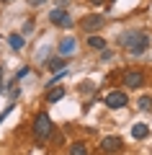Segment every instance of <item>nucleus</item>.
Here are the masks:
<instances>
[{"label": "nucleus", "mask_w": 152, "mask_h": 155, "mask_svg": "<svg viewBox=\"0 0 152 155\" xmlns=\"http://www.w3.org/2000/svg\"><path fill=\"white\" fill-rule=\"evenodd\" d=\"M119 44L126 47L131 57H137V54H142V52L150 47V36H147V34H139V31H129V34H124V36L119 39Z\"/></svg>", "instance_id": "nucleus-1"}, {"label": "nucleus", "mask_w": 152, "mask_h": 155, "mask_svg": "<svg viewBox=\"0 0 152 155\" xmlns=\"http://www.w3.org/2000/svg\"><path fill=\"white\" fill-rule=\"evenodd\" d=\"M52 129H54V124H52L49 114H36V119H34V137H36V142H47L52 137Z\"/></svg>", "instance_id": "nucleus-2"}, {"label": "nucleus", "mask_w": 152, "mask_h": 155, "mask_svg": "<svg viewBox=\"0 0 152 155\" xmlns=\"http://www.w3.org/2000/svg\"><path fill=\"white\" fill-rule=\"evenodd\" d=\"M49 21L54 23V26H60V28H70L72 23H75V21L70 18V13L65 11V8H54V11L49 13Z\"/></svg>", "instance_id": "nucleus-3"}, {"label": "nucleus", "mask_w": 152, "mask_h": 155, "mask_svg": "<svg viewBox=\"0 0 152 155\" xmlns=\"http://www.w3.org/2000/svg\"><path fill=\"white\" fill-rule=\"evenodd\" d=\"M103 104L108 106V109H124V106L129 104V98H126L124 91H111V93L103 98Z\"/></svg>", "instance_id": "nucleus-4"}, {"label": "nucleus", "mask_w": 152, "mask_h": 155, "mask_svg": "<svg viewBox=\"0 0 152 155\" xmlns=\"http://www.w3.org/2000/svg\"><path fill=\"white\" fill-rule=\"evenodd\" d=\"M124 85L126 88H139V85H144V75L139 70H126L124 72Z\"/></svg>", "instance_id": "nucleus-5"}, {"label": "nucleus", "mask_w": 152, "mask_h": 155, "mask_svg": "<svg viewBox=\"0 0 152 155\" xmlns=\"http://www.w3.org/2000/svg\"><path fill=\"white\" fill-rule=\"evenodd\" d=\"M101 150H103V153H119L121 150V137H116V134H111V137H103L101 140Z\"/></svg>", "instance_id": "nucleus-6"}, {"label": "nucleus", "mask_w": 152, "mask_h": 155, "mask_svg": "<svg viewBox=\"0 0 152 155\" xmlns=\"http://www.w3.org/2000/svg\"><path fill=\"white\" fill-rule=\"evenodd\" d=\"M80 26L85 28V31H95V28L103 26V16H85L80 21Z\"/></svg>", "instance_id": "nucleus-7"}, {"label": "nucleus", "mask_w": 152, "mask_h": 155, "mask_svg": "<svg viewBox=\"0 0 152 155\" xmlns=\"http://www.w3.org/2000/svg\"><path fill=\"white\" fill-rule=\"evenodd\" d=\"M75 44H77V41H75V39H72V36L62 39V44H60V54H70V52L75 49Z\"/></svg>", "instance_id": "nucleus-8"}, {"label": "nucleus", "mask_w": 152, "mask_h": 155, "mask_svg": "<svg viewBox=\"0 0 152 155\" xmlns=\"http://www.w3.org/2000/svg\"><path fill=\"white\" fill-rule=\"evenodd\" d=\"M60 98H65V88H49V93H47L49 104H57Z\"/></svg>", "instance_id": "nucleus-9"}, {"label": "nucleus", "mask_w": 152, "mask_h": 155, "mask_svg": "<svg viewBox=\"0 0 152 155\" xmlns=\"http://www.w3.org/2000/svg\"><path fill=\"white\" fill-rule=\"evenodd\" d=\"M8 44H11V49H23V36L21 34H11V36H8Z\"/></svg>", "instance_id": "nucleus-10"}, {"label": "nucleus", "mask_w": 152, "mask_h": 155, "mask_svg": "<svg viewBox=\"0 0 152 155\" xmlns=\"http://www.w3.org/2000/svg\"><path fill=\"white\" fill-rule=\"evenodd\" d=\"M147 134H150V127H147V124H134V127H131V137H147Z\"/></svg>", "instance_id": "nucleus-11"}, {"label": "nucleus", "mask_w": 152, "mask_h": 155, "mask_svg": "<svg viewBox=\"0 0 152 155\" xmlns=\"http://www.w3.org/2000/svg\"><path fill=\"white\" fill-rule=\"evenodd\" d=\"M88 44H90L93 49H101V52L106 49V41H103V36H88Z\"/></svg>", "instance_id": "nucleus-12"}, {"label": "nucleus", "mask_w": 152, "mask_h": 155, "mask_svg": "<svg viewBox=\"0 0 152 155\" xmlns=\"http://www.w3.org/2000/svg\"><path fill=\"white\" fill-rule=\"evenodd\" d=\"M65 65H67L65 57H57V60L49 62V70H52V72H60V70H65Z\"/></svg>", "instance_id": "nucleus-13"}, {"label": "nucleus", "mask_w": 152, "mask_h": 155, "mask_svg": "<svg viewBox=\"0 0 152 155\" xmlns=\"http://www.w3.org/2000/svg\"><path fill=\"white\" fill-rule=\"evenodd\" d=\"M70 155H88V147H85L82 142H75V145L70 147Z\"/></svg>", "instance_id": "nucleus-14"}, {"label": "nucleus", "mask_w": 152, "mask_h": 155, "mask_svg": "<svg viewBox=\"0 0 152 155\" xmlns=\"http://www.w3.org/2000/svg\"><path fill=\"white\" fill-rule=\"evenodd\" d=\"M139 109L142 111H150L152 109V96H142V98H139Z\"/></svg>", "instance_id": "nucleus-15"}, {"label": "nucleus", "mask_w": 152, "mask_h": 155, "mask_svg": "<svg viewBox=\"0 0 152 155\" xmlns=\"http://www.w3.org/2000/svg\"><path fill=\"white\" fill-rule=\"evenodd\" d=\"M28 72H31V70H28V67H21V70H18V78H26ZM18 78H16V80H18Z\"/></svg>", "instance_id": "nucleus-16"}, {"label": "nucleus", "mask_w": 152, "mask_h": 155, "mask_svg": "<svg viewBox=\"0 0 152 155\" xmlns=\"http://www.w3.org/2000/svg\"><path fill=\"white\" fill-rule=\"evenodd\" d=\"M44 3H47V0H28V5H36V8L44 5Z\"/></svg>", "instance_id": "nucleus-17"}, {"label": "nucleus", "mask_w": 152, "mask_h": 155, "mask_svg": "<svg viewBox=\"0 0 152 155\" xmlns=\"http://www.w3.org/2000/svg\"><path fill=\"white\" fill-rule=\"evenodd\" d=\"M0 88H3V67H0Z\"/></svg>", "instance_id": "nucleus-18"}, {"label": "nucleus", "mask_w": 152, "mask_h": 155, "mask_svg": "<svg viewBox=\"0 0 152 155\" xmlns=\"http://www.w3.org/2000/svg\"><path fill=\"white\" fill-rule=\"evenodd\" d=\"M90 3H95V5H101V3H103V0H90Z\"/></svg>", "instance_id": "nucleus-19"}, {"label": "nucleus", "mask_w": 152, "mask_h": 155, "mask_svg": "<svg viewBox=\"0 0 152 155\" xmlns=\"http://www.w3.org/2000/svg\"><path fill=\"white\" fill-rule=\"evenodd\" d=\"M5 3H8V0H5Z\"/></svg>", "instance_id": "nucleus-20"}]
</instances>
